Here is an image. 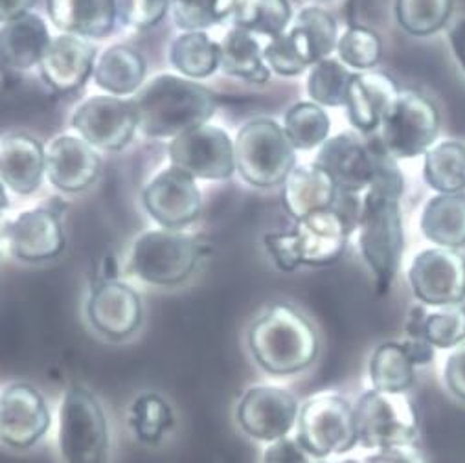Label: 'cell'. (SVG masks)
<instances>
[{
  "label": "cell",
  "instance_id": "6",
  "mask_svg": "<svg viewBox=\"0 0 465 463\" xmlns=\"http://www.w3.org/2000/svg\"><path fill=\"white\" fill-rule=\"evenodd\" d=\"M201 251L183 230H147L136 238L127 256V274L149 287L183 285L197 269Z\"/></svg>",
  "mask_w": 465,
  "mask_h": 463
},
{
  "label": "cell",
  "instance_id": "33",
  "mask_svg": "<svg viewBox=\"0 0 465 463\" xmlns=\"http://www.w3.org/2000/svg\"><path fill=\"white\" fill-rule=\"evenodd\" d=\"M219 68L251 84H265L271 77L258 37L240 28H230L219 43Z\"/></svg>",
  "mask_w": 465,
  "mask_h": 463
},
{
  "label": "cell",
  "instance_id": "32",
  "mask_svg": "<svg viewBox=\"0 0 465 463\" xmlns=\"http://www.w3.org/2000/svg\"><path fill=\"white\" fill-rule=\"evenodd\" d=\"M283 184V202L294 219L331 208L339 193L331 179L315 166L294 168Z\"/></svg>",
  "mask_w": 465,
  "mask_h": 463
},
{
  "label": "cell",
  "instance_id": "16",
  "mask_svg": "<svg viewBox=\"0 0 465 463\" xmlns=\"http://www.w3.org/2000/svg\"><path fill=\"white\" fill-rule=\"evenodd\" d=\"M409 283L425 307L458 305L465 300V258L452 249H425L411 263Z\"/></svg>",
  "mask_w": 465,
  "mask_h": 463
},
{
  "label": "cell",
  "instance_id": "8",
  "mask_svg": "<svg viewBox=\"0 0 465 463\" xmlns=\"http://www.w3.org/2000/svg\"><path fill=\"white\" fill-rule=\"evenodd\" d=\"M294 439L315 459L346 454L359 443L353 405L333 392L307 399L298 410Z\"/></svg>",
  "mask_w": 465,
  "mask_h": 463
},
{
  "label": "cell",
  "instance_id": "19",
  "mask_svg": "<svg viewBox=\"0 0 465 463\" xmlns=\"http://www.w3.org/2000/svg\"><path fill=\"white\" fill-rule=\"evenodd\" d=\"M14 258L25 263H45L64 251V230L52 210L35 208L19 213L5 230Z\"/></svg>",
  "mask_w": 465,
  "mask_h": 463
},
{
  "label": "cell",
  "instance_id": "35",
  "mask_svg": "<svg viewBox=\"0 0 465 463\" xmlns=\"http://www.w3.org/2000/svg\"><path fill=\"white\" fill-rule=\"evenodd\" d=\"M423 177L438 193L465 192V145L441 142L425 153Z\"/></svg>",
  "mask_w": 465,
  "mask_h": 463
},
{
  "label": "cell",
  "instance_id": "29",
  "mask_svg": "<svg viewBox=\"0 0 465 463\" xmlns=\"http://www.w3.org/2000/svg\"><path fill=\"white\" fill-rule=\"evenodd\" d=\"M219 12L232 28L271 39L283 34L292 19L287 0H219Z\"/></svg>",
  "mask_w": 465,
  "mask_h": 463
},
{
  "label": "cell",
  "instance_id": "13",
  "mask_svg": "<svg viewBox=\"0 0 465 463\" xmlns=\"http://www.w3.org/2000/svg\"><path fill=\"white\" fill-rule=\"evenodd\" d=\"M172 166L193 179L226 181L236 172L234 142L217 125H197L170 142Z\"/></svg>",
  "mask_w": 465,
  "mask_h": 463
},
{
  "label": "cell",
  "instance_id": "15",
  "mask_svg": "<svg viewBox=\"0 0 465 463\" xmlns=\"http://www.w3.org/2000/svg\"><path fill=\"white\" fill-rule=\"evenodd\" d=\"M72 127L96 149L122 151L138 131L134 102L111 94L91 96L74 113Z\"/></svg>",
  "mask_w": 465,
  "mask_h": 463
},
{
  "label": "cell",
  "instance_id": "48",
  "mask_svg": "<svg viewBox=\"0 0 465 463\" xmlns=\"http://www.w3.org/2000/svg\"><path fill=\"white\" fill-rule=\"evenodd\" d=\"M34 5L35 0H0V25L30 12Z\"/></svg>",
  "mask_w": 465,
  "mask_h": 463
},
{
  "label": "cell",
  "instance_id": "25",
  "mask_svg": "<svg viewBox=\"0 0 465 463\" xmlns=\"http://www.w3.org/2000/svg\"><path fill=\"white\" fill-rule=\"evenodd\" d=\"M50 21L63 34L104 39L118 25L116 0H46Z\"/></svg>",
  "mask_w": 465,
  "mask_h": 463
},
{
  "label": "cell",
  "instance_id": "36",
  "mask_svg": "<svg viewBox=\"0 0 465 463\" xmlns=\"http://www.w3.org/2000/svg\"><path fill=\"white\" fill-rule=\"evenodd\" d=\"M328 113L313 102H298L285 113L283 133L294 149L309 151L322 145L330 134Z\"/></svg>",
  "mask_w": 465,
  "mask_h": 463
},
{
  "label": "cell",
  "instance_id": "44",
  "mask_svg": "<svg viewBox=\"0 0 465 463\" xmlns=\"http://www.w3.org/2000/svg\"><path fill=\"white\" fill-rule=\"evenodd\" d=\"M443 382L447 390L465 403V342L450 350L443 366Z\"/></svg>",
  "mask_w": 465,
  "mask_h": 463
},
{
  "label": "cell",
  "instance_id": "45",
  "mask_svg": "<svg viewBox=\"0 0 465 463\" xmlns=\"http://www.w3.org/2000/svg\"><path fill=\"white\" fill-rule=\"evenodd\" d=\"M262 463H312V456L298 445L294 438H283L269 443L263 450Z\"/></svg>",
  "mask_w": 465,
  "mask_h": 463
},
{
  "label": "cell",
  "instance_id": "26",
  "mask_svg": "<svg viewBox=\"0 0 465 463\" xmlns=\"http://www.w3.org/2000/svg\"><path fill=\"white\" fill-rule=\"evenodd\" d=\"M125 429L133 441L157 448L177 429V412L170 399L157 390L136 392L125 407Z\"/></svg>",
  "mask_w": 465,
  "mask_h": 463
},
{
  "label": "cell",
  "instance_id": "10",
  "mask_svg": "<svg viewBox=\"0 0 465 463\" xmlns=\"http://www.w3.org/2000/svg\"><path fill=\"white\" fill-rule=\"evenodd\" d=\"M357 441L362 448L409 447L418 438V414L405 394L364 392L353 405Z\"/></svg>",
  "mask_w": 465,
  "mask_h": 463
},
{
  "label": "cell",
  "instance_id": "20",
  "mask_svg": "<svg viewBox=\"0 0 465 463\" xmlns=\"http://www.w3.org/2000/svg\"><path fill=\"white\" fill-rule=\"evenodd\" d=\"M434 348L423 340L407 339L377 346L370 357L368 375L373 390L407 394L416 380V366L432 362Z\"/></svg>",
  "mask_w": 465,
  "mask_h": 463
},
{
  "label": "cell",
  "instance_id": "24",
  "mask_svg": "<svg viewBox=\"0 0 465 463\" xmlns=\"http://www.w3.org/2000/svg\"><path fill=\"white\" fill-rule=\"evenodd\" d=\"M398 94V85L386 74H353L344 103L351 125L361 134H373L379 129L384 113L389 111Z\"/></svg>",
  "mask_w": 465,
  "mask_h": 463
},
{
  "label": "cell",
  "instance_id": "14",
  "mask_svg": "<svg viewBox=\"0 0 465 463\" xmlns=\"http://www.w3.org/2000/svg\"><path fill=\"white\" fill-rule=\"evenodd\" d=\"M298 410V399L289 390L272 384H256L242 396L236 421L245 436L262 443H274L289 438L296 427Z\"/></svg>",
  "mask_w": 465,
  "mask_h": 463
},
{
  "label": "cell",
  "instance_id": "7",
  "mask_svg": "<svg viewBox=\"0 0 465 463\" xmlns=\"http://www.w3.org/2000/svg\"><path fill=\"white\" fill-rule=\"evenodd\" d=\"M283 127L274 120L260 118L240 129L234 142L236 170L256 188L283 184L294 170L296 154Z\"/></svg>",
  "mask_w": 465,
  "mask_h": 463
},
{
  "label": "cell",
  "instance_id": "40",
  "mask_svg": "<svg viewBox=\"0 0 465 463\" xmlns=\"http://www.w3.org/2000/svg\"><path fill=\"white\" fill-rule=\"evenodd\" d=\"M292 25L305 37L317 63L328 59L337 50L339 30L330 12L315 6H307L298 14Z\"/></svg>",
  "mask_w": 465,
  "mask_h": 463
},
{
  "label": "cell",
  "instance_id": "50",
  "mask_svg": "<svg viewBox=\"0 0 465 463\" xmlns=\"http://www.w3.org/2000/svg\"><path fill=\"white\" fill-rule=\"evenodd\" d=\"M8 206H10V199L6 193V186L3 184V181H0V213H3Z\"/></svg>",
  "mask_w": 465,
  "mask_h": 463
},
{
  "label": "cell",
  "instance_id": "9",
  "mask_svg": "<svg viewBox=\"0 0 465 463\" xmlns=\"http://www.w3.org/2000/svg\"><path fill=\"white\" fill-rule=\"evenodd\" d=\"M55 410L39 386L12 380L0 389V445L30 452L54 430Z\"/></svg>",
  "mask_w": 465,
  "mask_h": 463
},
{
  "label": "cell",
  "instance_id": "4",
  "mask_svg": "<svg viewBox=\"0 0 465 463\" xmlns=\"http://www.w3.org/2000/svg\"><path fill=\"white\" fill-rule=\"evenodd\" d=\"M134 102L138 129L149 138H175L208 123L215 113L213 94L184 75L161 74L145 84Z\"/></svg>",
  "mask_w": 465,
  "mask_h": 463
},
{
  "label": "cell",
  "instance_id": "23",
  "mask_svg": "<svg viewBox=\"0 0 465 463\" xmlns=\"http://www.w3.org/2000/svg\"><path fill=\"white\" fill-rule=\"evenodd\" d=\"M46 173V151L26 133L10 134L0 143V181L17 195L37 192Z\"/></svg>",
  "mask_w": 465,
  "mask_h": 463
},
{
  "label": "cell",
  "instance_id": "11",
  "mask_svg": "<svg viewBox=\"0 0 465 463\" xmlns=\"http://www.w3.org/2000/svg\"><path fill=\"white\" fill-rule=\"evenodd\" d=\"M438 131L436 107L412 91H400L381 120L377 140L392 159H414L434 145Z\"/></svg>",
  "mask_w": 465,
  "mask_h": 463
},
{
  "label": "cell",
  "instance_id": "17",
  "mask_svg": "<svg viewBox=\"0 0 465 463\" xmlns=\"http://www.w3.org/2000/svg\"><path fill=\"white\" fill-rule=\"evenodd\" d=\"M142 202L145 212L166 230H183L199 217L203 208L195 179L175 166L151 179L142 192Z\"/></svg>",
  "mask_w": 465,
  "mask_h": 463
},
{
  "label": "cell",
  "instance_id": "22",
  "mask_svg": "<svg viewBox=\"0 0 465 463\" xmlns=\"http://www.w3.org/2000/svg\"><path fill=\"white\" fill-rule=\"evenodd\" d=\"M94 66L96 48L89 39L70 34L54 37L39 63L46 85L61 94L80 91L94 74Z\"/></svg>",
  "mask_w": 465,
  "mask_h": 463
},
{
  "label": "cell",
  "instance_id": "28",
  "mask_svg": "<svg viewBox=\"0 0 465 463\" xmlns=\"http://www.w3.org/2000/svg\"><path fill=\"white\" fill-rule=\"evenodd\" d=\"M405 330L409 339L423 340L434 350H454L465 342V305L434 307L432 311L416 305L411 309Z\"/></svg>",
  "mask_w": 465,
  "mask_h": 463
},
{
  "label": "cell",
  "instance_id": "3",
  "mask_svg": "<svg viewBox=\"0 0 465 463\" xmlns=\"http://www.w3.org/2000/svg\"><path fill=\"white\" fill-rule=\"evenodd\" d=\"M247 346L254 362L272 377L296 375L319 357L313 324L287 303H274L251 324Z\"/></svg>",
  "mask_w": 465,
  "mask_h": 463
},
{
  "label": "cell",
  "instance_id": "34",
  "mask_svg": "<svg viewBox=\"0 0 465 463\" xmlns=\"http://www.w3.org/2000/svg\"><path fill=\"white\" fill-rule=\"evenodd\" d=\"M170 61L188 80H204L219 68V43L206 32H184L172 43Z\"/></svg>",
  "mask_w": 465,
  "mask_h": 463
},
{
  "label": "cell",
  "instance_id": "51",
  "mask_svg": "<svg viewBox=\"0 0 465 463\" xmlns=\"http://www.w3.org/2000/svg\"><path fill=\"white\" fill-rule=\"evenodd\" d=\"M319 463H362L355 458H342V459H335V458H330V459H321Z\"/></svg>",
  "mask_w": 465,
  "mask_h": 463
},
{
  "label": "cell",
  "instance_id": "49",
  "mask_svg": "<svg viewBox=\"0 0 465 463\" xmlns=\"http://www.w3.org/2000/svg\"><path fill=\"white\" fill-rule=\"evenodd\" d=\"M307 3L315 8H322L328 12V8H339L346 5V0H307Z\"/></svg>",
  "mask_w": 465,
  "mask_h": 463
},
{
  "label": "cell",
  "instance_id": "21",
  "mask_svg": "<svg viewBox=\"0 0 465 463\" xmlns=\"http://www.w3.org/2000/svg\"><path fill=\"white\" fill-rule=\"evenodd\" d=\"M100 172V153L82 136H57L46 151V175L59 192H85L96 182Z\"/></svg>",
  "mask_w": 465,
  "mask_h": 463
},
{
  "label": "cell",
  "instance_id": "47",
  "mask_svg": "<svg viewBox=\"0 0 465 463\" xmlns=\"http://www.w3.org/2000/svg\"><path fill=\"white\" fill-rule=\"evenodd\" d=\"M449 43H450L454 57L458 59L460 66L465 72V17L452 25V28L449 32Z\"/></svg>",
  "mask_w": 465,
  "mask_h": 463
},
{
  "label": "cell",
  "instance_id": "46",
  "mask_svg": "<svg viewBox=\"0 0 465 463\" xmlns=\"http://www.w3.org/2000/svg\"><path fill=\"white\" fill-rule=\"evenodd\" d=\"M362 463H430L420 450L412 445L409 447H392V448H381L373 454L366 456Z\"/></svg>",
  "mask_w": 465,
  "mask_h": 463
},
{
  "label": "cell",
  "instance_id": "43",
  "mask_svg": "<svg viewBox=\"0 0 465 463\" xmlns=\"http://www.w3.org/2000/svg\"><path fill=\"white\" fill-rule=\"evenodd\" d=\"M116 6L118 21L134 30H147L164 19L170 0H116Z\"/></svg>",
  "mask_w": 465,
  "mask_h": 463
},
{
  "label": "cell",
  "instance_id": "5",
  "mask_svg": "<svg viewBox=\"0 0 465 463\" xmlns=\"http://www.w3.org/2000/svg\"><path fill=\"white\" fill-rule=\"evenodd\" d=\"M350 228L344 219L333 210H321L296 219L291 232L267 234L265 245L283 272H292L300 265L305 267H326L335 263L348 241Z\"/></svg>",
  "mask_w": 465,
  "mask_h": 463
},
{
  "label": "cell",
  "instance_id": "2",
  "mask_svg": "<svg viewBox=\"0 0 465 463\" xmlns=\"http://www.w3.org/2000/svg\"><path fill=\"white\" fill-rule=\"evenodd\" d=\"M61 463H114V427L102 398L84 382L61 392L54 423Z\"/></svg>",
  "mask_w": 465,
  "mask_h": 463
},
{
  "label": "cell",
  "instance_id": "41",
  "mask_svg": "<svg viewBox=\"0 0 465 463\" xmlns=\"http://www.w3.org/2000/svg\"><path fill=\"white\" fill-rule=\"evenodd\" d=\"M337 54L344 66L355 70H370L381 57V39L368 28L351 26L337 43Z\"/></svg>",
  "mask_w": 465,
  "mask_h": 463
},
{
  "label": "cell",
  "instance_id": "27",
  "mask_svg": "<svg viewBox=\"0 0 465 463\" xmlns=\"http://www.w3.org/2000/svg\"><path fill=\"white\" fill-rule=\"evenodd\" d=\"M50 41L46 21L34 12H26L0 25V63L21 72L39 66Z\"/></svg>",
  "mask_w": 465,
  "mask_h": 463
},
{
  "label": "cell",
  "instance_id": "37",
  "mask_svg": "<svg viewBox=\"0 0 465 463\" xmlns=\"http://www.w3.org/2000/svg\"><path fill=\"white\" fill-rule=\"evenodd\" d=\"M263 57L269 70L280 75H298L309 66L317 64L305 37L292 25L283 34L271 39V43L263 48Z\"/></svg>",
  "mask_w": 465,
  "mask_h": 463
},
{
  "label": "cell",
  "instance_id": "42",
  "mask_svg": "<svg viewBox=\"0 0 465 463\" xmlns=\"http://www.w3.org/2000/svg\"><path fill=\"white\" fill-rule=\"evenodd\" d=\"M219 0H170L175 25L184 32H204L219 25Z\"/></svg>",
  "mask_w": 465,
  "mask_h": 463
},
{
  "label": "cell",
  "instance_id": "12",
  "mask_svg": "<svg viewBox=\"0 0 465 463\" xmlns=\"http://www.w3.org/2000/svg\"><path fill=\"white\" fill-rule=\"evenodd\" d=\"M87 328L105 342L127 344L142 330L145 309L140 292L118 278L98 280L85 300Z\"/></svg>",
  "mask_w": 465,
  "mask_h": 463
},
{
  "label": "cell",
  "instance_id": "18",
  "mask_svg": "<svg viewBox=\"0 0 465 463\" xmlns=\"http://www.w3.org/2000/svg\"><path fill=\"white\" fill-rule=\"evenodd\" d=\"M315 168L322 170L339 193H359L368 190L375 173V143L362 142L355 134L341 133L328 138L315 159Z\"/></svg>",
  "mask_w": 465,
  "mask_h": 463
},
{
  "label": "cell",
  "instance_id": "30",
  "mask_svg": "<svg viewBox=\"0 0 465 463\" xmlns=\"http://www.w3.org/2000/svg\"><path fill=\"white\" fill-rule=\"evenodd\" d=\"M145 59L129 44H113L94 66V82L111 96L125 98L142 89L145 80Z\"/></svg>",
  "mask_w": 465,
  "mask_h": 463
},
{
  "label": "cell",
  "instance_id": "1",
  "mask_svg": "<svg viewBox=\"0 0 465 463\" xmlns=\"http://www.w3.org/2000/svg\"><path fill=\"white\" fill-rule=\"evenodd\" d=\"M373 143L375 173L361 202L357 224L359 247L371 271L375 292L384 296L396 281L405 251L400 206L405 182L396 159L382 149L377 136L373 138Z\"/></svg>",
  "mask_w": 465,
  "mask_h": 463
},
{
  "label": "cell",
  "instance_id": "31",
  "mask_svg": "<svg viewBox=\"0 0 465 463\" xmlns=\"http://www.w3.org/2000/svg\"><path fill=\"white\" fill-rule=\"evenodd\" d=\"M423 236L441 249L465 245V193H440L432 197L421 213Z\"/></svg>",
  "mask_w": 465,
  "mask_h": 463
},
{
  "label": "cell",
  "instance_id": "38",
  "mask_svg": "<svg viewBox=\"0 0 465 463\" xmlns=\"http://www.w3.org/2000/svg\"><path fill=\"white\" fill-rule=\"evenodd\" d=\"M353 72L337 59H322L312 66L307 77V94L317 105L341 107L346 103Z\"/></svg>",
  "mask_w": 465,
  "mask_h": 463
},
{
  "label": "cell",
  "instance_id": "39",
  "mask_svg": "<svg viewBox=\"0 0 465 463\" xmlns=\"http://www.w3.org/2000/svg\"><path fill=\"white\" fill-rule=\"evenodd\" d=\"M452 0H396V17L405 32L427 37L450 19Z\"/></svg>",
  "mask_w": 465,
  "mask_h": 463
}]
</instances>
